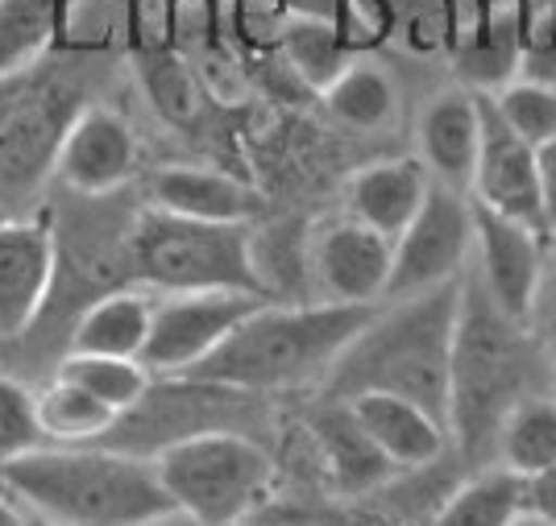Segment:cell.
Wrapping results in <instances>:
<instances>
[{
  "label": "cell",
  "mask_w": 556,
  "mask_h": 526,
  "mask_svg": "<svg viewBox=\"0 0 556 526\" xmlns=\"http://www.w3.org/2000/svg\"><path fill=\"white\" fill-rule=\"evenodd\" d=\"M556 389V365L540 348L532 328L507 316L478 274L465 266L457 328H453V365H448V448L465 469L494 460V435L523 398Z\"/></svg>",
  "instance_id": "obj_1"
},
{
  "label": "cell",
  "mask_w": 556,
  "mask_h": 526,
  "mask_svg": "<svg viewBox=\"0 0 556 526\" xmlns=\"http://www.w3.org/2000/svg\"><path fill=\"white\" fill-rule=\"evenodd\" d=\"M462 278L412 298H387L374 307L362 332L345 344L328 369L320 394H394L444 419L448 411V365L457 328Z\"/></svg>",
  "instance_id": "obj_2"
},
{
  "label": "cell",
  "mask_w": 556,
  "mask_h": 526,
  "mask_svg": "<svg viewBox=\"0 0 556 526\" xmlns=\"http://www.w3.org/2000/svg\"><path fill=\"white\" fill-rule=\"evenodd\" d=\"M0 489L59 526H138L175 510L154 460L109 444H42L0 464Z\"/></svg>",
  "instance_id": "obj_3"
},
{
  "label": "cell",
  "mask_w": 556,
  "mask_h": 526,
  "mask_svg": "<svg viewBox=\"0 0 556 526\" xmlns=\"http://www.w3.org/2000/svg\"><path fill=\"white\" fill-rule=\"evenodd\" d=\"M374 307L341 303H262L232 328L225 344L179 377H200L245 394H287V389H320L328 369L362 332Z\"/></svg>",
  "instance_id": "obj_4"
},
{
  "label": "cell",
  "mask_w": 556,
  "mask_h": 526,
  "mask_svg": "<svg viewBox=\"0 0 556 526\" xmlns=\"http://www.w3.org/2000/svg\"><path fill=\"white\" fill-rule=\"evenodd\" d=\"M138 211L141 204L134 187H121L113 195H75L59 187V204L47 207L50 232H54V282H50L47 307L17 341L29 344L25 357L47 365L54 352V365H59L79 311L116 286H134L129 229Z\"/></svg>",
  "instance_id": "obj_5"
},
{
  "label": "cell",
  "mask_w": 556,
  "mask_h": 526,
  "mask_svg": "<svg viewBox=\"0 0 556 526\" xmlns=\"http://www.w3.org/2000/svg\"><path fill=\"white\" fill-rule=\"evenodd\" d=\"M84 108V67L67 47L0 75V204L29 200L47 183L63 133Z\"/></svg>",
  "instance_id": "obj_6"
},
{
  "label": "cell",
  "mask_w": 556,
  "mask_h": 526,
  "mask_svg": "<svg viewBox=\"0 0 556 526\" xmlns=\"http://www.w3.org/2000/svg\"><path fill=\"white\" fill-rule=\"evenodd\" d=\"M129 270L134 286H146L154 295H184V291L266 295L254 266V224L191 220L150 204H141L129 229Z\"/></svg>",
  "instance_id": "obj_7"
},
{
  "label": "cell",
  "mask_w": 556,
  "mask_h": 526,
  "mask_svg": "<svg viewBox=\"0 0 556 526\" xmlns=\"http://www.w3.org/2000/svg\"><path fill=\"white\" fill-rule=\"evenodd\" d=\"M150 460L170 505L200 526H245L278 485L270 448L245 432L187 435Z\"/></svg>",
  "instance_id": "obj_8"
},
{
  "label": "cell",
  "mask_w": 556,
  "mask_h": 526,
  "mask_svg": "<svg viewBox=\"0 0 556 526\" xmlns=\"http://www.w3.org/2000/svg\"><path fill=\"white\" fill-rule=\"evenodd\" d=\"M266 398L245 389L216 386L200 377H154L146 398L134 411L116 414V423L100 444L134 452V457H159L163 448L200 432H245L257 435V419Z\"/></svg>",
  "instance_id": "obj_9"
},
{
  "label": "cell",
  "mask_w": 556,
  "mask_h": 526,
  "mask_svg": "<svg viewBox=\"0 0 556 526\" xmlns=\"http://www.w3.org/2000/svg\"><path fill=\"white\" fill-rule=\"evenodd\" d=\"M473 253V204L462 191L437 187L419 204L416 220L391 241L387 298H412L457 282ZM382 298V303H387Z\"/></svg>",
  "instance_id": "obj_10"
},
{
  "label": "cell",
  "mask_w": 556,
  "mask_h": 526,
  "mask_svg": "<svg viewBox=\"0 0 556 526\" xmlns=\"http://www.w3.org/2000/svg\"><path fill=\"white\" fill-rule=\"evenodd\" d=\"M266 295L254 291H184V295H154V320L141 348V365L154 377H179L212 357L225 336Z\"/></svg>",
  "instance_id": "obj_11"
},
{
  "label": "cell",
  "mask_w": 556,
  "mask_h": 526,
  "mask_svg": "<svg viewBox=\"0 0 556 526\" xmlns=\"http://www.w3.org/2000/svg\"><path fill=\"white\" fill-rule=\"evenodd\" d=\"M303 270L320 303L378 307L391 282V241L345 211L303 236Z\"/></svg>",
  "instance_id": "obj_12"
},
{
  "label": "cell",
  "mask_w": 556,
  "mask_h": 526,
  "mask_svg": "<svg viewBox=\"0 0 556 526\" xmlns=\"http://www.w3.org/2000/svg\"><path fill=\"white\" fill-rule=\"evenodd\" d=\"M532 25V0H462V29L448 50L462 88L498 92L519 75L523 42Z\"/></svg>",
  "instance_id": "obj_13"
},
{
  "label": "cell",
  "mask_w": 556,
  "mask_h": 526,
  "mask_svg": "<svg viewBox=\"0 0 556 526\" xmlns=\"http://www.w3.org/2000/svg\"><path fill=\"white\" fill-rule=\"evenodd\" d=\"M138 175V138L129 120L104 104H88L63 133L54 154V183L75 195H113L134 187Z\"/></svg>",
  "instance_id": "obj_14"
},
{
  "label": "cell",
  "mask_w": 556,
  "mask_h": 526,
  "mask_svg": "<svg viewBox=\"0 0 556 526\" xmlns=\"http://www.w3.org/2000/svg\"><path fill=\"white\" fill-rule=\"evenodd\" d=\"M473 204V200H469ZM544 241L548 232L528 229L519 220L494 216L486 207L473 204V253H469V270L486 286V295L515 320L528 323L540 266H544Z\"/></svg>",
  "instance_id": "obj_15"
},
{
  "label": "cell",
  "mask_w": 556,
  "mask_h": 526,
  "mask_svg": "<svg viewBox=\"0 0 556 526\" xmlns=\"http://www.w3.org/2000/svg\"><path fill=\"white\" fill-rule=\"evenodd\" d=\"M469 200L494 216L519 220L528 229H544V207H540V179H535V150L519 141L507 125L494 116L490 100L482 95V150L473 162Z\"/></svg>",
  "instance_id": "obj_16"
},
{
  "label": "cell",
  "mask_w": 556,
  "mask_h": 526,
  "mask_svg": "<svg viewBox=\"0 0 556 526\" xmlns=\"http://www.w3.org/2000/svg\"><path fill=\"white\" fill-rule=\"evenodd\" d=\"M303 439L312 444V460L328 480V489L349 502L366 498L394 473V464L374 448V439L357 423L345 398L320 394V402H312V411L303 414Z\"/></svg>",
  "instance_id": "obj_17"
},
{
  "label": "cell",
  "mask_w": 556,
  "mask_h": 526,
  "mask_svg": "<svg viewBox=\"0 0 556 526\" xmlns=\"http://www.w3.org/2000/svg\"><path fill=\"white\" fill-rule=\"evenodd\" d=\"M54 282L50 216L0 220V341H22L47 307Z\"/></svg>",
  "instance_id": "obj_18"
},
{
  "label": "cell",
  "mask_w": 556,
  "mask_h": 526,
  "mask_svg": "<svg viewBox=\"0 0 556 526\" xmlns=\"http://www.w3.org/2000/svg\"><path fill=\"white\" fill-rule=\"evenodd\" d=\"M416 145V158L432 175V183L469 195L473 162L482 150V92H469L457 84L432 95L419 108Z\"/></svg>",
  "instance_id": "obj_19"
},
{
  "label": "cell",
  "mask_w": 556,
  "mask_h": 526,
  "mask_svg": "<svg viewBox=\"0 0 556 526\" xmlns=\"http://www.w3.org/2000/svg\"><path fill=\"white\" fill-rule=\"evenodd\" d=\"M150 207H163L191 220H216V224H250L257 204V187L232 170L216 166H163L146 187Z\"/></svg>",
  "instance_id": "obj_20"
},
{
  "label": "cell",
  "mask_w": 556,
  "mask_h": 526,
  "mask_svg": "<svg viewBox=\"0 0 556 526\" xmlns=\"http://www.w3.org/2000/svg\"><path fill=\"white\" fill-rule=\"evenodd\" d=\"M432 191V175L419 158H378L362 166L345 187V211L366 229L394 241L416 220L419 204Z\"/></svg>",
  "instance_id": "obj_21"
},
{
  "label": "cell",
  "mask_w": 556,
  "mask_h": 526,
  "mask_svg": "<svg viewBox=\"0 0 556 526\" xmlns=\"http://www.w3.org/2000/svg\"><path fill=\"white\" fill-rule=\"evenodd\" d=\"M345 402L353 407L357 423L374 439V448L391 460L394 469H419V464H432V460H441L448 452L444 419H437V414L416 407V402H407V398L353 394Z\"/></svg>",
  "instance_id": "obj_22"
},
{
  "label": "cell",
  "mask_w": 556,
  "mask_h": 526,
  "mask_svg": "<svg viewBox=\"0 0 556 526\" xmlns=\"http://www.w3.org/2000/svg\"><path fill=\"white\" fill-rule=\"evenodd\" d=\"M154 320V295L146 286H116L79 311L67 336V352H92V357H138ZM63 352V357H67Z\"/></svg>",
  "instance_id": "obj_23"
},
{
  "label": "cell",
  "mask_w": 556,
  "mask_h": 526,
  "mask_svg": "<svg viewBox=\"0 0 556 526\" xmlns=\"http://www.w3.org/2000/svg\"><path fill=\"white\" fill-rule=\"evenodd\" d=\"M523 518V477L503 464L469 469L428 526H515Z\"/></svg>",
  "instance_id": "obj_24"
},
{
  "label": "cell",
  "mask_w": 556,
  "mask_h": 526,
  "mask_svg": "<svg viewBox=\"0 0 556 526\" xmlns=\"http://www.w3.org/2000/svg\"><path fill=\"white\" fill-rule=\"evenodd\" d=\"M75 0H0V75L67 47Z\"/></svg>",
  "instance_id": "obj_25"
},
{
  "label": "cell",
  "mask_w": 556,
  "mask_h": 526,
  "mask_svg": "<svg viewBox=\"0 0 556 526\" xmlns=\"http://www.w3.org/2000/svg\"><path fill=\"white\" fill-rule=\"evenodd\" d=\"M275 54L316 100L357 59L345 47V38L337 34V25H332L328 13H291V22L282 29Z\"/></svg>",
  "instance_id": "obj_26"
},
{
  "label": "cell",
  "mask_w": 556,
  "mask_h": 526,
  "mask_svg": "<svg viewBox=\"0 0 556 526\" xmlns=\"http://www.w3.org/2000/svg\"><path fill=\"white\" fill-rule=\"evenodd\" d=\"M320 100H325L328 113L337 116L345 129H353V133H378L399 113V88H394V79L374 63L370 54L353 59L320 92Z\"/></svg>",
  "instance_id": "obj_27"
},
{
  "label": "cell",
  "mask_w": 556,
  "mask_h": 526,
  "mask_svg": "<svg viewBox=\"0 0 556 526\" xmlns=\"http://www.w3.org/2000/svg\"><path fill=\"white\" fill-rule=\"evenodd\" d=\"M519 477H532L540 469L556 464V389L523 398L515 411L503 419L494 435V460Z\"/></svg>",
  "instance_id": "obj_28"
},
{
  "label": "cell",
  "mask_w": 556,
  "mask_h": 526,
  "mask_svg": "<svg viewBox=\"0 0 556 526\" xmlns=\"http://www.w3.org/2000/svg\"><path fill=\"white\" fill-rule=\"evenodd\" d=\"M134 67L141 75V88L154 100V108L170 125H195L204 104H208V88L200 84L195 67L187 63L179 50H141L134 54Z\"/></svg>",
  "instance_id": "obj_29"
},
{
  "label": "cell",
  "mask_w": 556,
  "mask_h": 526,
  "mask_svg": "<svg viewBox=\"0 0 556 526\" xmlns=\"http://www.w3.org/2000/svg\"><path fill=\"white\" fill-rule=\"evenodd\" d=\"M34 394H38V423L47 444H100L116 423V414L104 402H96L88 389L59 373Z\"/></svg>",
  "instance_id": "obj_30"
},
{
  "label": "cell",
  "mask_w": 556,
  "mask_h": 526,
  "mask_svg": "<svg viewBox=\"0 0 556 526\" xmlns=\"http://www.w3.org/2000/svg\"><path fill=\"white\" fill-rule=\"evenodd\" d=\"M59 377H67L75 386H84L96 402H104L113 414L134 411L146 389L154 382V373L141 365L138 357H92V352H67L54 365Z\"/></svg>",
  "instance_id": "obj_31"
},
{
  "label": "cell",
  "mask_w": 556,
  "mask_h": 526,
  "mask_svg": "<svg viewBox=\"0 0 556 526\" xmlns=\"http://www.w3.org/2000/svg\"><path fill=\"white\" fill-rule=\"evenodd\" d=\"M490 108L507 125L510 133L528 145H544L556 138V84H535L515 75L498 92H490Z\"/></svg>",
  "instance_id": "obj_32"
},
{
  "label": "cell",
  "mask_w": 556,
  "mask_h": 526,
  "mask_svg": "<svg viewBox=\"0 0 556 526\" xmlns=\"http://www.w3.org/2000/svg\"><path fill=\"white\" fill-rule=\"evenodd\" d=\"M462 29V0H394V38L412 54H448Z\"/></svg>",
  "instance_id": "obj_33"
},
{
  "label": "cell",
  "mask_w": 556,
  "mask_h": 526,
  "mask_svg": "<svg viewBox=\"0 0 556 526\" xmlns=\"http://www.w3.org/2000/svg\"><path fill=\"white\" fill-rule=\"evenodd\" d=\"M291 22V4L287 0H229L225 9V38L229 47L245 59H270L278 50V38Z\"/></svg>",
  "instance_id": "obj_34"
},
{
  "label": "cell",
  "mask_w": 556,
  "mask_h": 526,
  "mask_svg": "<svg viewBox=\"0 0 556 526\" xmlns=\"http://www.w3.org/2000/svg\"><path fill=\"white\" fill-rule=\"evenodd\" d=\"M47 435L38 423V394L22 377L0 369V464L42 448Z\"/></svg>",
  "instance_id": "obj_35"
},
{
  "label": "cell",
  "mask_w": 556,
  "mask_h": 526,
  "mask_svg": "<svg viewBox=\"0 0 556 526\" xmlns=\"http://www.w3.org/2000/svg\"><path fill=\"white\" fill-rule=\"evenodd\" d=\"M528 328L556 365V229L544 241V266H540V282H535L532 307H528Z\"/></svg>",
  "instance_id": "obj_36"
},
{
  "label": "cell",
  "mask_w": 556,
  "mask_h": 526,
  "mask_svg": "<svg viewBox=\"0 0 556 526\" xmlns=\"http://www.w3.org/2000/svg\"><path fill=\"white\" fill-rule=\"evenodd\" d=\"M523 514L556 526V464L523 477Z\"/></svg>",
  "instance_id": "obj_37"
},
{
  "label": "cell",
  "mask_w": 556,
  "mask_h": 526,
  "mask_svg": "<svg viewBox=\"0 0 556 526\" xmlns=\"http://www.w3.org/2000/svg\"><path fill=\"white\" fill-rule=\"evenodd\" d=\"M535 179H540V207H544V229H556V138L535 145Z\"/></svg>",
  "instance_id": "obj_38"
},
{
  "label": "cell",
  "mask_w": 556,
  "mask_h": 526,
  "mask_svg": "<svg viewBox=\"0 0 556 526\" xmlns=\"http://www.w3.org/2000/svg\"><path fill=\"white\" fill-rule=\"evenodd\" d=\"M0 526H25V510L17 498H9L4 489H0Z\"/></svg>",
  "instance_id": "obj_39"
},
{
  "label": "cell",
  "mask_w": 556,
  "mask_h": 526,
  "mask_svg": "<svg viewBox=\"0 0 556 526\" xmlns=\"http://www.w3.org/2000/svg\"><path fill=\"white\" fill-rule=\"evenodd\" d=\"M138 526H200V523H191V518H187V514H179V510H166V514L150 518V523H138Z\"/></svg>",
  "instance_id": "obj_40"
},
{
  "label": "cell",
  "mask_w": 556,
  "mask_h": 526,
  "mask_svg": "<svg viewBox=\"0 0 556 526\" xmlns=\"http://www.w3.org/2000/svg\"><path fill=\"white\" fill-rule=\"evenodd\" d=\"M291 4V13H328L332 9V0H287Z\"/></svg>",
  "instance_id": "obj_41"
},
{
  "label": "cell",
  "mask_w": 556,
  "mask_h": 526,
  "mask_svg": "<svg viewBox=\"0 0 556 526\" xmlns=\"http://www.w3.org/2000/svg\"><path fill=\"white\" fill-rule=\"evenodd\" d=\"M25 526H59V523H50V518H38V514H25Z\"/></svg>",
  "instance_id": "obj_42"
},
{
  "label": "cell",
  "mask_w": 556,
  "mask_h": 526,
  "mask_svg": "<svg viewBox=\"0 0 556 526\" xmlns=\"http://www.w3.org/2000/svg\"><path fill=\"white\" fill-rule=\"evenodd\" d=\"M515 526H548V523H540V518H532V514H523V518H519Z\"/></svg>",
  "instance_id": "obj_43"
},
{
  "label": "cell",
  "mask_w": 556,
  "mask_h": 526,
  "mask_svg": "<svg viewBox=\"0 0 556 526\" xmlns=\"http://www.w3.org/2000/svg\"><path fill=\"white\" fill-rule=\"evenodd\" d=\"M208 4H216V9H220V13H225V9H229V0H208Z\"/></svg>",
  "instance_id": "obj_44"
},
{
  "label": "cell",
  "mask_w": 556,
  "mask_h": 526,
  "mask_svg": "<svg viewBox=\"0 0 556 526\" xmlns=\"http://www.w3.org/2000/svg\"><path fill=\"white\" fill-rule=\"evenodd\" d=\"M349 526H353V523H349Z\"/></svg>",
  "instance_id": "obj_45"
}]
</instances>
